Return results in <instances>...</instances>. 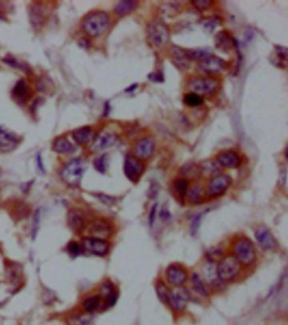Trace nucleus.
Wrapping results in <instances>:
<instances>
[{"label":"nucleus","instance_id":"obj_45","mask_svg":"<svg viewBox=\"0 0 288 325\" xmlns=\"http://www.w3.org/2000/svg\"><path fill=\"white\" fill-rule=\"evenodd\" d=\"M98 199H100L103 204H107V205H111V204L114 203L113 198L110 197V196L105 195V194H99Z\"/></svg>","mask_w":288,"mask_h":325},{"label":"nucleus","instance_id":"obj_16","mask_svg":"<svg viewBox=\"0 0 288 325\" xmlns=\"http://www.w3.org/2000/svg\"><path fill=\"white\" fill-rule=\"evenodd\" d=\"M155 150V141L151 137H144L139 140L135 148L136 156L140 160L150 158Z\"/></svg>","mask_w":288,"mask_h":325},{"label":"nucleus","instance_id":"obj_15","mask_svg":"<svg viewBox=\"0 0 288 325\" xmlns=\"http://www.w3.org/2000/svg\"><path fill=\"white\" fill-rule=\"evenodd\" d=\"M167 281L173 286H182L188 279L187 271L178 265H171L166 271Z\"/></svg>","mask_w":288,"mask_h":325},{"label":"nucleus","instance_id":"obj_26","mask_svg":"<svg viewBox=\"0 0 288 325\" xmlns=\"http://www.w3.org/2000/svg\"><path fill=\"white\" fill-rule=\"evenodd\" d=\"M53 150L59 154H71L75 151V147L66 138L59 137L55 139Z\"/></svg>","mask_w":288,"mask_h":325},{"label":"nucleus","instance_id":"obj_32","mask_svg":"<svg viewBox=\"0 0 288 325\" xmlns=\"http://www.w3.org/2000/svg\"><path fill=\"white\" fill-rule=\"evenodd\" d=\"M174 188H175L178 195L180 197V199L184 200L186 198L188 190H189V182L185 179H178L174 183Z\"/></svg>","mask_w":288,"mask_h":325},{"label":"nucleus","instance_id":"obj_24","mask_svg":"<svg viewBox=\"0 0 288 325\" xmlns=\"http://www.w3.org/2000/svg\"><path fill=\"white\" fill-rule=\"evenodd\" d=\"M215 40L216 47L225 52H228L234 46V40L227 32H218Z\"/></svg>","mask_w":288,"mask_h":325},{"label":"nucleus","instance_id":"obj_38","mask_svg":"<svg viewBox=\"0 0 288 325\" xmlns=\"http://www.w3.org/2000/svg\"><path fill=\"white\" fill-rule=\"evenodd\" d=\"M41 222V214L40 210L38 209L34 214V217H33V223H32V240L34 241L37 236H38V232H39V228H40Z\"/></svg>","mask_w":288,"mask_h":325},{"label":"nucleus","instance_id":"obj_12","mask_svg":"<svg viewBox=\"0 0 288 325\" xmlns=\"http://www.w3.org/2000/svg\"><path fill=\"white\" fill-rule=\"evenodd\" d=\"M199 68L206 74H216L222 72L227 68V63L216 55H208L203 60L199 61Z\"/></svg>","mask_w":288,"mask_h":325},{"label":"nucleus","instance_id":"obj_5","mask_svg":"<svg viewBox=\"0 0 288 325\" xmlns=\"http://www.w3.org/2000/svg\"><path fill=\"white\" fill-rule=\"evenodd\" d=\"M241 266L242 265L234 254L223 257L216 265L218 279L224 282L233 280L240 275Z\"/></svg>","mask_w":288,"mask_h":325},{"label":"nucleus","instance_id":"obj_7","mask_svg":"<svg viewBox=\"0 0 288 325\" xmlns=\"http://www.w3.org/2000/svg\"><path fill=\"white\" fill-rule=\"evenodd\" d=\"M191 295L187 289L183 286H174L169 291L167 303L175 312H182L187 308Z\"/></svg>","mask_w":288,"mask_h":325},{"label":"nucleus","instance_id":"obj_40","mask_svg":"<svg viewBox=\"0 0 288 325\" xmlns=\"http://www.w3.org/2000/svg\"><path fill=\"white\" fill-rule=\"evenodd\" d=\"M203 215L204 214H199L198 216H196L193 219L192 221V223H191V234L192 235H194L197 232H198V229L199 228V225H200V222H201V219L203 217Z\"/></svg>","mask_w":288,"mask_h":325},{"label":"nucleus","instance_id":"obj_11","mask_svg":"<svg viewBox=\"0 0 288 325\" xmlns=\"http://www.w3.org/2000/svg\"><path fill=\"white\" fill-rule=\"evenodd\" d=\"M257 242L263 250L272 251L278 248V242L269 229L265 227H259L254 232Z\"/></svg>","mask_w":288,"mask_h":325},{"label":"nucleus","instance_id":"obj_48","mask_svg":"<svg viewBox=\"0 0 288 325\" xmlns=\"http://www.w3.org/2000/svg\"><path fill=\"white\" fill-rule=\"evenodd\" d=\"M42 160H41L40 156L38 155V166H39V169H40L41 171H43V172H44V166H43V162H42Z\"/></svg>","mask_w":288,"mask_h":325},{"label":"nucleus","instance_id":"obj_13","mask_svg":"<svg viewBox=\"0 0 288 325\" xmlns=\"http://www.w3.org/2000/svg\"><path fill=\"white\" fill-rule=\"evenodd\" d=\"M117 139H118V137L115 134L103 130V131L98 133L94 138L92 148L94 151H96V152L102 151V150H107L110 147H112L113 144H115Z\"/></svg>","mask_w":288,"mask_h":325},{"label":"nucleus","instance_id":"obj_10","mask_svg":"<svg viewBox=\"0 0 288 325\" xmlns=\"http://www.w3.org/2000/svg\"><path fill=\"white\" fill-rule=\"evenodd\" d=\"M81 242L83 249L96 256H105L109 251V244L103 239L84 237Z\"/></svg>","mask_w":288,"mask_h":325},{"label":"nucleus","instance_id":"obj_25","mask_svg":"<svg viewBox=\"0 0 288 325\" xmlns=\"http://www.w3.org/2000/svg\"><path fill=\"white\" fill-rule=\"evenodd\" d=\"M206 194L204 189L199 185H194L193 187L189 188L187 195L188 201L192 204H199L204 200L205 195Z\"/></svg>","mask_w":288,"mask_h":325},{"label":"nucleus","instance_id":"obj_37","mask_svg":"<svg viewBox=\"0 0 288 325\" xmlns=\"http://www.w3.org/2000/svg\"><path fill=\"white\" fill-rule=\"evenodd\" d=\"M13 93L15 97L20 98V99H22L26 96V93H27V86H26L25 81L20 80L18 81L17 84L14 87Z\"/></svg>","mask_w":288,"mask_h":325},{"label":"nucleus","instance_id":"obj_34","mask_svg":"<svg viewBox=\"0 0 288 325\" xmlns=\"http://www.w3.org/2000/svg\"><path fill=\"white\" fill-rule=\"evenodd\" d=\"M220 165L215 161H208L199 166L201 173H205L206 175H214L219 172ZM217 175V174H216Z\"/></svg>","mask_w":288,"mask_h":325},{"label":"nucleus","instance_id":"obj_42","mask_svg":"<svg viewBox=\"0 0 288 325\" xmlns=\"http://www.w3.org/2000/svg\"><path fill=\"white\" fill-rule=\"evenodd\" d=\"M193 5L195 6L197 9H200V10H206L209 9L212 2L211 1H206V0H201V1H193L192 2Z\"/></svg>","mask_w":288,"mask_h":325},{"label":"nucleus","instance_id":"obj_14","mask_svg":"<svg viewBox=\"0 0 288 325\" xmlns=\"http://www.w3.org/2000/svg\"><path fill=\"white\" fill-rule=\"evenodd\" d=\"M170 57L173 64L179 69H188L191 67V58L186 49L180 46H173L170 49Z\"/></svg>","mask_w":288,"mask_h":325},{"label":"nucleus","instance_id":"obj_1","mask_svg":"<svg viewBox=\"0 0 288 325\" xmlns=\"http://www.w3.org/2000/svg\"><path fill=\"white\" fill-rule=\"evenodd\" d=\"M109 22V16L106 12H93L84 20V32L89 35L90 37L97 38L107 31Z\"/></svg>","mask_w":288,"mask_h":325},{"label":"nucleus","instance_id":"obj_21","mask_svg":"<svg viewBox=\"0 0 288 325\" xmlns=\"http://www.w3.org/2000/svg\"><path fill=\"white\" fill-rule=\"evenodd\" d=\"M201 273V277L207 285H214L219 279L216 272V265L213 261H207L202 265Z\"/></svg>","mask_w":288,"mask_h":325},{"label":"nucleus","instance_id":"obj_36","mask_svg":"<svg viewBox=\"0 0 288 325\" xmlns=\"http://www.w3.org/2000/svg\"><path fill=\"white\" fill-rule=\"evenodd\" d=\"M156 290L159 299L161 300L163 303H167V296H168L170 290H168V288L167 285H165L164 282L159 281L156 284Z\"/></svg>","mask_w":288,"mask_h":325},{"label":"nucleus","instance_id":"obj_43","mask_svg":"<svg viewBox=\"0 0 288 325\" xmlns=\"http://www.w3.org/2000/svg\"><path fill=\"white\" fill-rule=\"evenodd\" d=\"M217 26V21H216V19H214V18H210V19H207V20H205V22H204V27H205V29L207 30V31H209V32H212L214 29H215V27Z\"/></svg>","mask_w":288,"mask_h":325},{"label":"nucleus","instance_id":"obj_9","mask_svg":"<svg viewBox=\"0 0 288 325\" xmlns=\"http://www.w3.org/2000/svg\"><path fill=\"white\" fill-rule=\"evenodd\" d=\"M124 174L130 181L138 182L144 173V166L140 159L132 155H127L124 160Z\"/></svg>","mask_w":288,"mask_h":325},{"label":"nucleus","instance_id":"obj_47","mask_svg":"<svg viewBox=\"0 0 288 325\" xmlns=\"http://www.w3.org/2000/svg\"><path fill=\"white\" fill-rule=\"evenodd\" d=\"M161 75H159V74H156V73H153V74H150V75H149V78H150L151 81H156V82L161 81Z\"/></svg>","mask_w":288,"mask_h":325},{"label":"nucleus","instance_id":"obj_35","mask_svg":"<svg viewBox=\"0 0 288 325\" xmlns=\"http://www.w3.org/2000/svg\"><path fill=\"white\" fill-rule=\"evenodd\" d=\"M92 320V317L88 314L76 315L69 318L67 324L68 325H88Z\"/></svg>","mask_w":288,"mask_h":325},{"label":"nucleus","instance_id":"obj_28","mask_svg":"<svg viewBox=\"0 0 288 325\" xmlns=\"http://www.w3.org/2000/svg\"><path fill=\"white\" fill-rule=\"evenodd\" d=\"M277 66L286 68L288 63V49L285 46H276L275 55L272 60Z\"/></svg>","mask_w":288,"mask_h":325},{"label":"nucleus","instance_id":"obj_23","mask_svg":"<svg viewBox=\"0 0 288 325\" xmlns=\"http://www.w3.org/2000/svg\"><path fill=\"white\" fill-rule=\"evenodd\" d=\"M191 284H192V287L194 291L196 293L199 294V296H204V297L210 296V290H209L208 285L199 274L193 273L192 275Z\"/></svg>","mask_w":288,"mask_h":325},{"label":"nucleus","instance_id":"obj_2","mask_svg":"<svg viewBox=\"0 0 288 325\" xmlns=\"http://www.w3.org/2000/svg\"><path fill=\"white\" fill-rule=\"evenodd\" d=\"M147 38L153 46L163 47L170 41L168 26L161 19H155L146 27Z\"/></svg>","mask_w":288,"mask_h":325},{"label":"nucleus","instance_id":"obj_6","mask_svg":"<svg viewBox=\"0 0 288 325\" xmlns=\"http://www.w3.org/2000/svg\"><path fill=\"white\" fill-rule=\"evenodd\" d=\"M219 81L210 76L192 77L188 81V87L198 95H211L219 88Z\"/></svg>","mask_w":288,"mask_h":325},{"label":"nucleus","instance_id":"obj_39","mask_svg":"<svg viewBox=\"0 0 288 325\" xmlns=\"http://www.w3.org/2000/svg\"><path fill=\"white\" fill-rule=\"evenodd\" d=\"M94 167L96 170L101 173H106L107 171V158L106 155H101L94 161Z\"/></svg>","mask_w":288,"mask_h":325},{"label":"nucleus","instance_id":"obj_8","mask_svg":"<svg viewBox=\"0 0 288 325\" xmlns=\"http://www.w3.org/2000/svg\"><path fill=\"white\" fill-rule=\"evenodd\" d=\"M232 179L227 174H217L210 179L206 189V195L210 198H217L223 195L232 185Z\"/></svg>","mask_w":288,"mask_h":325},{"label":"nucleus","instance_id":"obj_46","mask_svg":"<svg viewBox=\"0 0 288 325\" xmlns=\"http://www.w3.org/2000/svg\"><path fill=\"white\" fill-rule=\"evenodd\" d=\"M160 216H161V219L163 222H167V221L170 220L171 214L167 209L163 207L161 209V212H160Z\"/></svg>","mask_w":288,"mask_h":325},{"label":"nucleus","instance_id":"obj_29","mask_svg":"<svg viewBox=\"0 0 288 325\" xmlns=\"http://www.w3.org/2000/svg\"><path fill=\"white\" fill-rule=\"evenodd\" d=\"M136 1H121L115 6V11L118 15H125L133 11L137 7Z\"/></svg>","mask_w":288,"mask_h":325},{"label":"nucleus","instance_id":"obj_30","mask_svg":"<svg viewBox=\"0 0 288 325\" xmlns=\"http://www.w3.org/2000/svg\"><path fill=\"white\" fill-rule=\"evenodd\" d=\"M101 300V296H99V295L89 296L84 301L82 306L87 313H93V311L97 309L98 307L100 305Z\"/></svg>","mask_w":288,"mask_h":325},{"label":"nucleus","instance_id":"obj_31","mask_svg":"<svg viewBox=\"0 0 288 325\" xmlns=\"http://www.w3.org/2000/svg\"><path fill=\"white\" fill-rule=\"evenodd\" d=\"M182 173L183 175L188 179H199L201 175V171L199 167H197L195 165H186L185 167L182 168Z\"/></svg>","mask_w":288,"mask_h":325},{"label":"nucleus","instance_id":"obj_27","mask_svg":"<svg viewBox=\"0 0 288 325\" xmlns=\"http://www.w3.org/2000/svg\"><path fill=\"white\" fill-rule=\"evenodd\" d=\"M73 138L79 144H87L93 136V130L90 127H82L73 132Z\"/></svg>","mask_w":288,"mask_h":325},{"label":"nucleus","instance_id":"obj_17","mask_svg":"<svg viewBox=\"0 0 288 325\" xmlns=\"http://www.w3.org/2000/svg\"><path fill=\"white\" fill-rule=\"evenodd\" d=\"M89 232L92 237L103 239L109 236L112 233V228L108 222L104 220H96L90 225Z\"/></svg>","mask_w":288,"mask_h":325},{"label":"nucleus","instance_id":"obj_44","mask_svg":"<svg viewBox=\"0 0 288 325\" xmlns=\"http://www.w3.org/2000/svg\"><path fill=\"white\" fill-rule=\"evenodd\" d=\"M156 210H157V204H154L151 207L150 215H149V224H150V227H152L154 222H155V220H156Z\"/></svg>","mask_w":288,"mask_h":325},{"label":"nucleus","instance_id":"obj_20","mask_svg":"<svg viewBox=\"0 0 288 325\" xmlns=\"http://www.w3.org/2000/svg\"><path fill=\"white\" fill-rule=\"evenodd\" d=\"M19 142V139L15 134L3 130L0 127V151L7 152L14 150Z\"/></svg>","mask_w":288,"mask_h":325},{"label":"nucleus","instance_id":"obj_3","mask_svg":"<svg viewBox=\"0 0 288 325\" xmlns=\"http://www.w3.org/2000/svg\"><path fill=\"white\" fill-rule=\"evenodd\" d=\"M85 171L86 165L81 158L72 159L62 168L61 179L69 186L77 187L81 184Z\"/></svg>","mask_w":288,"mask_h":325},{"label":"nucleus","instance_id":"obj_41","mask_svg":"<svg viewBox=\"0 0 288 325\" xmlns=\"http://www.w3.org/2000/svg\"><path fill=\"white\" fill-rule=\"evenodd\" d=\"M68 251L71 254V256L76 257L81 253V248L77 242H71L68 244Z\"/></svg>","mask_w":288,"mask_h":325},{"label":"nucleus","instance_id":"obj_4","mask_svg":"<svg viewBox=\"0 0 288 325\" xmlns=\"http://www.w3.org/2000/svg\"><path fill=\"white\" fill-rule=\"evenodd\" d=\"M234 255L240 261L241 265L249 266L256 260V250L250 240L246 237H240L233 245Z\"/></svg>","mask_w":288,"mask_h":325},{"label":"nucleus","instance_id":"obj_19","mask_svg":"<svg viewBox=\"0 0 288 325\" xmlns=\"http://www.w3.org/2000/svg\"><path fill=\"white\" fill-rule=\"evenodd\" d=\"M68 224L75 232L80 233L86 227V216L80 209H72L68 214Z\"/></svg>","mask_w":288,"mask_h":325},{"label":"nucleus","instance_id":"obj_22","mask_svg":"<svg viewBox=\"0 0 288 325\" xmlns=\"http://www.w3.org/2000/svg\"><path fill=\"white\" fill-rule=\"evenodd\" d=\"M30 20L34 27H40L46 19V11L42 7V4L36 3L30 9Z\"/></svg>","mask_w":288,"mask_h":325},{"label":"nucleus","instance_id":"obj_33","mask_svg":"<svg viewBox=\"0 0 288 325\" xmlns=\"http://www.w3.org/2000/svg\"><path fill=\"white\" fill-rule=\"evenodd\" d=\"M184 101L189 107H199V106L202 105L204 102V100H203L201 95L195 94V93H188L185 95Z\"/></svg>","mask_w":288,"mask_h":325},{"label":"nucleus","instance_id":"obj_18","mask_svg":"<svg viewBox=\"0 0 288 325\" xmlns=\"http://www.w3.org/2000/svg\"><path fill=\"white\" fill-rule=\"evenodd\" d=\"M217 163L226 168H238L241 166L242 159L238 153L228 150L220 153L217 156Z\"/></svg>","mask_w":288,"mask_h":325}]
</instances>
